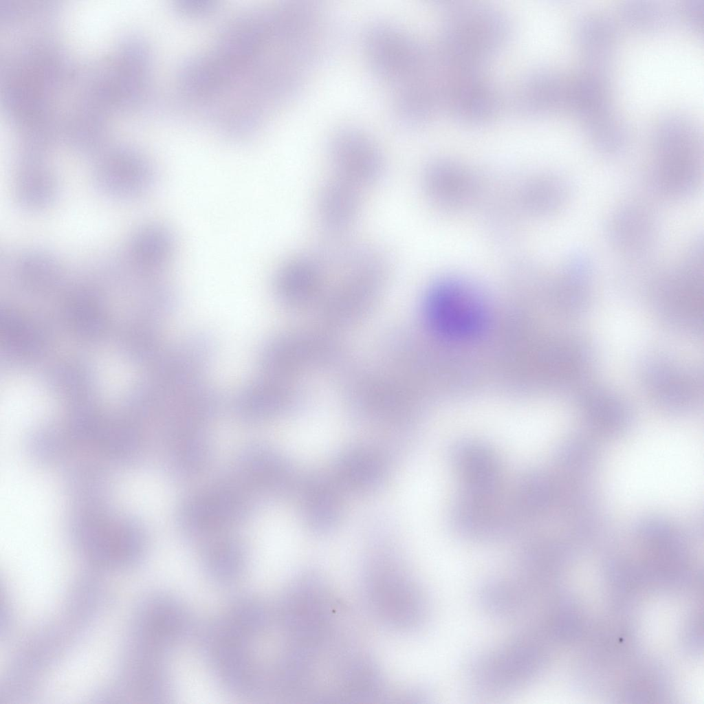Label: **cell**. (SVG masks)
<instances>
[{
    "label": "cell",
    "instance_id": "1",
    "mask_svg": "<svg viewBox=\"0 0 704 704\" xmlns=\"http://www.w3.org/2000/svg\"><path fill=\"white\" fill-rule=\"evenodd\" d=\"M206 54L214 91L212 116L234 125L262 126L304 83L300 63L272 15L228 23Z\"/></svg>",
    "mask_w": 704,
    "mask_h": 704
},
{
    "label": "cell",
    "instance_id": "2",
    "mask_svg": "<svg viewBox=\"0 0 704 704\" xmlns=\"http://www.w3.org/2000/svg\"><path fill=\"white\" fill-rule=\"evenodd\" d=\"M703 142L696 124L681 113H669L656 122L651 137L647 181L657 195L681 199L698 188L703 173Z\"/></svg>",
    "mask_w": 704,
    "mask_h": 704
},
{
    "label": "cell",
    "instance_id": "3",
    "mask_svg": "<svg viewBox=\"0 0 704 704\" xmlns=\"http://www.w3.org/2000/svg\"><path fill=\"white\" fill-rule=\"evenodd\" d=\"M442 8L439 58L454 66L484 70L509 37L507 17L493 7L470 2H448Z\"/></svg>",
    "mask_w": 704,
    "mask_h": 704
},
{
    "label": "cell",
    "instance_id": "4",
    "mask_svg": "<svg viewBox=\"0 0 704 704\" xmlns=\"http://www.w3.org/2000/svg\"><path fill=\"white\" fill-rule=\"evenodd\" d=\"M366 604L383 627L410 632L421 627L428 616L425 595L415 578L399 562L373 560L360 575Z\"/></svg>",
    "mask_w": 704,
    "mask_h": 704
},
{
    "label": "cell",
    "instance_id": "5",
    "mask_svg": "<svg viewBox=\"0 0 704 704\" xmlns=\"http://www.w3.org/2000/svg\"><path fill=\"white\" fill-rule=\"evenodd\" d=\"M280 626L287 641L320 644L338 635L336 604L324 579L308 572L298 575L278 604Z\"/></svg>",
    "mask_w": 704,
    "mask_h": 704
},
{
    "label": "cell",
    "instance_id": "6",
    "mask_svg": "<svg viewBox=\"0 0 704 704\" xmlns=\"http://www.w3.org/2000/svg\"><path fill=\"white\" fill-rule=\"evenodd\" d=\"M544 661L538 632H524L478 656L470 670L471 685L484 695L512 693L534 681Z\"/></svg>",
    "mask_w": 704,
    "mask_h": 704
},
{
    "label": "cell",
    "instance_id": "7",
    "mask_svg": "<svg viewBox=\"0 0 704 704\" xmlns=\"http://www.w3.org/2000/svg\"><path fill=\"white\" fill-rule=\"evenodd\" d=\"M368 65L392 94L408 85L432 65L434 52L395 24L378 21L364 34Z\"/></svg>",
    "mask_w": 704,
    "mask_h": 704
},
{
    "label": "cell",
    "instance_id": "8",
    "mask_svg": "<svg viewBox=\"0 0 704 704\" xmlns=\"http://www.w3.org/2000/svg\"><path fill=\"white\" fill-rule=\"evenodd\" d=\"M253 640L224 616L208 624L201 637L204 655L218 681L239 696H252L262 683L251 650Z\"/></svg>",
    "mask_w": 704,
    "mask_h": 704
},
{
    "label": "cell",
    "instance_id": "9",
    "mask_svg": "<svg viewBox=\"0 0 704 704\" xmlns=\"http://www.w3.org/2000/svg\"><path fill=\"white\" fill-rule=\"evenodd\" d=\"M703 243L695 240L681 261L658 277L654 285L660 313L671 324L696 331L702 320Z\"/></svg>",
    "mask_w": 704,
    "mask_h": 704
},
{
    "label": "cell",
    "instance_id": "10",
    "mask_svg": "<svg viewBox=\"0 0 704 704\" xmlns=\"http://www.w3.org/2000/svg\"><path fill=\"white\" fill-rule=\"evenodd\" d=\"M443 111L468 126L485 124L497 116L500 100L484 70L441 63Z\"/></svg>",
    "mask_w": 704,
    "mask_h": 704
},
{
    "label": "cell",
    "instance_id": "11",
    "mask_svg": "<svg viewBox=\"0 0 704 704\" xmlns=\"http://www.w3.org/2000/svg\"><path fill=\"white\" fill-rule=\"evenodd\" d=\"M425 305L430 324L446 338L457 340L472 337L486 323L487 311L480 296L461 282L438 283L429 292Z\"/></svg>",
    "mask_w": 704,
    "mask_h": 704
},
{
    "label": "cell",
    "instance_id": "12",
    "mask_svg": "<svg viewBox=\"0 0 704 704\" xmlns=\"http://www.w3.org/2000/svg\"><path fill=\"white\" fill-rule=\"evenodd\" d=\"M92 184L105 197L130 201L147 194L155 180L151 162L131 148H118L102 153L91 172Z\"/></svg>",
    "mask_w": 704,
    "mask_h": 704
},
{
    "label": "cell",
    "instance_id": "13",
    "mask_svg": "<svg viewBox=\"0 0 704 704\" xmlns=\"http://www.w3.org/2000/svg\"><path fill=\"white\" fill-rule=\"evenodd\" d=\"M328 156L333 175L362 189L375 183L384 167L379 147L365 132L343 127L331 137Z\"/></svg>",
    "mask_w": 704,
    "mask_h": 704
},
{
    "label": "cell",
    "instance_id": "14",
    "mask_svg": "<svg viewBox=\"0 0 704 704\" xmlns=\"http://www.w3.org/2000/svg\"><path fill=\"white\" fill-rule=\"evenodd\" d=\"M659 228L654 213L645 205L627 202L617 207L605 225V234L611 247L633 261L648 256L658 239Z\"/></svg>",
    "mask_w": 704,
    "mask_h": 704
},
{
    "label": "cell",
    "instance_id": "15",
    "mask_svg": "<svg viewBox=\"0 0 704 704\" xmlns=\"http://www.w3.org/2000/svg\"><path fill=\"white\" fill-rule=\"evenodd\" d=\"M247 509V500L239 490L219 486L190 498L181 511L180 520L187 530L209 534L240 520Z\"/></svg>",
    "mask_w": 704,
    "mask_h": 704
},
{
    "label": "cell",
    "instance_id": "16",
    "mask_svg": "<svg viewBox=\"0 0 704 704\" xmlns=\"http://www.w3.org/2000/svg\"><path fill=\"white\" fill-rule=\"evenodd\" d=\"M174 251L175 239L170 228L162 223L151 222L132 233L120 260L139 278L156 279L170 264Z\"/></svg>",
    "mask_w": 704,
    "mask_h": 704
},
{
    "label": "cell",
    "instance_id": "17",
    "mask_svg": "<svg viewBox=\"0 0 704 704\" xmlns=\"http://www.w3.org/2000/svg\"><path fill=\"white\" fill-rule=\"evenodd\" d=\"M570 80L551 69L530 73L514 90V109L529 118L549 117L568 111Z\"/></svg>",
    "mask_w": 704,
    "mask_h": 704
},
{
    "label": "cell",
    "instance_id": "18",
    "mask_svg": "<svg viewBox=\"0 0 704 704\" xmlns=\"http://www.w3.org/2000/svg\"><path fill=\"white\" fill-rule=\"evenodd\" d=\"M620 25L617 19L602 12L577 18L573 37L585 67L609 72L619 42Z\"/></svg>",
    "mask_w": 704,
    "mask_h": 704
},
{
    "label": "cell",
    "instance_id": "19",
    "mask_svg": "<svg viewBox=\"0 0 704 704\" xmlns=\"http://www.w3.org/2000/svg\"><path fill=\"white\" fill-rule=\"evenodd\" d=\"M55 170L43 158L25 157L12 173V199L21 210L37 212L52 206L60 195Z\"/></svg>",
    "mask_w": 704,
    "mask_h": 704
},
{
    "label": "cell",
    "instance_id": "20",
    "mask_svg": "<svg viewBox=\"0 0 704 704\" xmlns=\"http://www.w3.org/2000/svg\"><path fill=\"white\" fill-rule=\"evenodd\" d=\"M609 72L585 67L570 80L568 111L583 129L615 113Z\"/></svg>",
    "mask_w": 704,
    "mask_h": 704
},
{
    "label": "cell",
    "instance_id": "21",
    "mask_svg": "<svg viewBox=\"0 0 704 704\" xmlns=\"http://www.w3.org/2000/svg\"><path fill=\"white\" fill-rule=\"evenodd\" d=\"M362 189L333 175L322 186L317 217L329 239H342L355 223L361 206Z\"/></svg>",
    "mask_w": 704,
    "mask_h": 704
},
{
    "label": "cell",
    "instance_id": "22",
    "mask_svg": "<svg viewBox=\"0 0 704 704\" xmlns=\"http://www.w3.org/2000/svg\"><path fill=\"white\" fill-rule=\"evenodd\" d=\"M644 382L649 395L661 406L672 410L690 406L700 395L698 375L667 361L649 364Z\"/></svg>",
    "mask_w": 704,
    "mask_h": 704
},
{
    "label": "cell",
    "instance_id": "23",
    "mask_svg": "<svg viewBox=\"0 0 704 704\" xmlns=\"http://www.w3.org/2000/svg\"><path fill=\"white\" fill-rule=\"evenodd\" d=\"M324 267L318 251L292 257L277 270L274 289L285 302L294 304L305 300L322 289Z\"/></svg>",
    "mask_w": 704,
    "mask_h": 704
},
{
    "label": "cell",
    "instance_id": "24",
    "mask_svg": "<svg viewBox=\"0 0 704 704\" xmlns=\"http://www.w3.org/2000/svg\"><path fill=\"white\" fill-rule=\"evenodd\" d=\"M292 393L276 377L267 376L255 380L241 389L234 399V408L240 417L258 421L273 417L285 410Z\"/></svg>",
    "mask_w": 704,
    "mask_h": 704
},
{
    "label": "cell",
    "instance_id": "25",
    "mask_svg": "<svg viewBox=\"0 0 704 704\" xmlns=\"http://www.w3.org/2000/svg\"><path fill=\"white\" fill-rule=\"evenodd\" d=\"M6 261L10 272L17 280L35 288L56 285L64 274V267L58 257L38 248L21 250L6 258Z\"/></svg>",
    "mask_w": 704,
    "mask_h": 704
},
{
    "label": "cell",
    "instance_id": "26",
    "mask_svg": "<svg viewBox=\"0 0 704 704\" xmlns=\"http://www.w3.org/2000/svg\"><path fill=\"white\" fill-rule=\"evenodd\" d=\"M584 416L595 428L608 432L625 429L630 421L626 404L615 393L602 388H591L580 397Z\"/></svg>",
    "mask_w": 704,
    "mask_h": 704
},
{
    "label": "cell",
    "instance_id": "27",
    "mask_svg": "<svg viewBox=\"0 0 704 704\" xmlns=\"http://www.w3.org/2000/svg\"><path fill=\"white\" fill-rule=\"evenodd\" d=\"M618 21L639 33H655L668 28L676 12L668 3L659 1L630 0L619 8Z\"/></svg>",
    "mask_w": 704,
    "mask_h": 704
},
{
    "label": "cell",
    "instance_id": "28",
    "mask_svg": "<svg viewBox=\"0 0 704 704\" xmlns=\"http://www.w3.org/2000/svg\"><path fill=\"white\" fill-rule=\"evenodd\" d=\"M456 459L464 481L474 492L483 495L492 490L497 481L498 468L487 450L475 445L467 446L460 450Z\"/></svg>",
    "mask_w": 704,
    "mask_h": 704
},
{
    "label": "cell",
    "instance_id": "29",
    "mask_svg": "<svg viewBox=\"0 0 704 704\" xmlns=\"http://www.w3.org/2000/svg\"><path fill=\"white\" fill-rule=\"evenodd\" d=\"M204 567L209 577L219 583L239 578L245 566V553L239 542L230 538L212 542L204 551Z\"/></svg>",
    "mask_w": 704,
    "mask_h": 704
},
{
    "label": "cell",
    "instance_id": "30",
    "mask_svg": "<svg viewBox=\"0 0 704 704\" xmlns=\"http://www.w3.org/2000/svg\"><path fill=\"white\" fill-rule=\"evenodd\" d=\"M239 470L246 485L261 490L276 487L283 475L278 458L263 447L246 450L240 457Z\"/></svg>",
    "mask_w": 704,
    "mask_h": 704
},
{
    "label": "cell",
    "instance_id": "31",
    "mask_svg": "<svg viewBox=\"0 0 704 704\" xmlns=\"http://www.w3.org/2000/svg\"><path fill=\"white\" fill-rule=\"evenodd\" d=\"M173 465L181 474L201 470L209 457V446L203 430H190L169 434Z\"/></svg>",
    "mask_w": 704,
    "mask_h": 704
},
{
    "label": "cell",
    "instance_id": "32",
    "mask_svg": "<svg viewBox=\"0 0 704 704\" xmlns=\"http://www.w3.org/2000/svg\"><path fill=\"white\" fill-rule=\"evenodd\" d=\"M584 131L593 149L604 157L619 156L630 144L629 128L617 113Z\"/></svg>",
    "mask_w": 704,
    "mask_h": 704
},
{
    "label": "cell",
    "instance_id": "33",
    "mask_svg": "<svg viewBox=\"0 0 704 704\" xmlns=\"http://www.w3.org/2000/svg\"><path fill=\"white\" fill-rule=\"evenodd\" d=\"M224 616L254 639L265 632L270 622L265 606L259 600L250 597L234 601Z\"/></svg>",
    "mask_w": 704,
    "mask_h": 704
},
{
    "label": "cell",
    "instance_id": "34",
    "mask_svg": "<svg viewBox=\"0 0 704 704\" xmlns=\"http://www.w3.org/2000/svg\"><path fill=\"white\" fill-rule=\"evenodd\" d=\"M683 23L692 32L703 34L704 27V0H685L676 10Z\"/></svg>",
    "mask_w": 704,
    "mask_h": 704
},
{
    "label": "cell",
    "instance_id": "35",
    "mask_svg": "<svg viewBox=\"0 0 704 704\" xmlns=\"http://www.w3.org/2000/svg\"><path fill=\"white\" fill-rule=\"evenodd\" d=\"M217 4V1L212 0H177L175 2L178 11L191 17L208 15L216 10Z\"/></svg>",
    "mask_w": 704,
    "mask_h": 704
}]
</instances>
